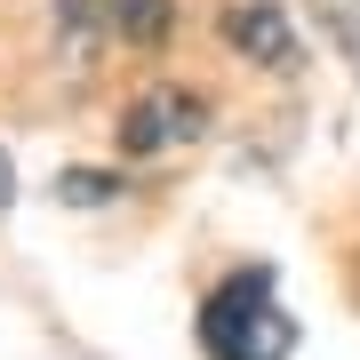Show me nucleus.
Segmentation results:
<instances>
[{
  "label": "nucleus",
  "instance_id": "nucleus-4",
  "mask_svg": "<svg viewBox=\"0 0 360 360\" xmlns=\"http://www.w3.org/2000/svg\"><path fill=\"white\" fill-rule=\"evenodd\" d=\"M104 16H112L120 40L153 49V40H168V25H176V0H104Z\"/></svg>",
  "mask_w": 360,
  "mask_h": 360
},
{
  "label": "nucleus",
  "instance_id": "nucleus-2",
  "mask_svg": "<svg viewBox=\"0 0 360 360\" xmlns=\"http://www.w3.org/2000/svg\"><path fill=\"white\" fill-rule=\"evenodd\" d=\"M200 136V96L193 89H144L129 112H120V153L129 160H153L168 144H193Z\"/></svg>",
  "mask_w": 360,
  "mask_h": 360
},
{
  "label": "nucleus",
  "instance_id": "nucleus-1",
  "mask_svg": "<svg viewBox=\"0 0 360 360\" xmlns=\"http://www.w3.org/2000/svg\"><path fill=\"white\" fill-rule=\"evenodd\" d=\"M200 345H208V360H288L296 352V321L272 288V272H232V281L208 288Z\"/></svg>",
  "mask_w": 360,
  "mask_h": 360
},
{
  "label": "nucleus",
  "instance_id": "nucleus-5",
  "mask_svg": "<svg viewBox=\"0 0 360 360\" xmlns=\"http://www.w3.org/2000/svg\"><path fill=\"white\" fill-rule=\"evenodd\" d=\"M312 8H321L328 40L345 49V65H360V0H312Z\"/></svg>",
  "mask_w": 360,
  "mask_h": 360
},
{
  "label": "nucleus",
  "instance_id": "nucleus-7",
  "mask_svg": "<svg viewBox=\"0 0 360 360\" xmlns=\"http://www.w3.org/2000/svg\"><path fill=\"white\" fill-rule=\"evenodd\" d=\"M8 193H16V168H8V153H0V208H8Z\"/></svg>",
  "mask_w": 360,
  "mask_h": 360
},
{
  "label": "nucleus",
  "instance_id": "nucleus-3",
  "mask_svg": "<svg viewBox=\"0 0 360 360\" xmlns=\"http://www.w3.org/2000/svg\"><path fill=\"white\" fill-rule=\"evenodd\" d=\"M224 40L240 56H257V65H272V72L296 65V32H288V16L272 8V0H232L224 8Z\"/></svg>",
  "mask_w": 360,
  "mask_h": 360
},
{
  "label": "nucleus",
  "instance_id": "nucleus-6",
  "mask_svg": "<svg viewBox=\"0 0 360 360\" xmlns=\"http://www.w3.org/2000/svg\"><path fill=\"white\" fill-rule=\"evenodd\" d=\"M56 193H65L72 208H96L104 193H112V176H104V168H72V176H56Z\"/></svg>",
  "mask_w": 360,
  "mask_h": 360
}]
</instances>
